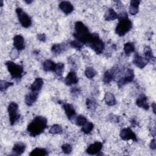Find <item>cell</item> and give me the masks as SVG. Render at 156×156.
Listing matches in <instances>:
<instances>
[{"label":"cell","instance_id":"cell-5","mask_svg":"<svg viewBox=\"0 0 156 156\" xmlns=\"http://www.w3.org/2000/svg\"><path fill=\"white\" fill-rule=\"evenodd\" d=\"M5 65L12 78L16 79L21 78L24 69L21 65H17L11 61L7 62Z\"/></svg>","mask_w":156,"mask_h":156},{"label":"cell","instance_id":"cell-41","mask_svg":"<svg viewBox=\"0 0 156 156\" xmlns=\"http://www.w3.org/2000/svg\"><path fill=\"white\" fill-rule=\"evenodd\" d=\"M152 109H153V112L154 113H155V104L154 102L152 104Z\"/></svg>","mask_w":156,"mask_h":156},{"label":"cell","instance_id":"cell-19","mask_svg":"<svg viewBox=\"0 0 156 156\" xmlns=\"http://www.w3.org/2000/svg\"><path fill=\"white\" fill-rule=\"evenodd\" d=\"M43 85V80L41 78L37 77L35 79L34 82L32 83L30 86L31 91H36L38 92L40 91Z\"/></svg>","mask_w":156,"mask_h":156},{"label":"cell","instance_id":"cell-30","mask_svg":"<svg viewBox=\"0 0 156 156\" xmlns=\"http://www.w3.org/2000/svg\"><path fill=\"white\" fill-rule=\"evenodd\" d=\"M62 128L58 124L53 125L49 129V133L51 134H58L62 133Z\"/></svg>","mask_w":156,"mask_h":156},{"label":"cell","instance_id":"cell-35","mask_svg":"<svg viewBox=\"0 0 156 156\" xmlns=\"http://www.w3.org/2000/svg\"><path fill=\"white\" fill-rule=\"evenodd\" d=\"M70 45L72 48H76L77 49H79V50H80L82 47H83V44L80 42L78 40H73L70 42Z\"/></svg>","mask_w":156,"mask_h":156},{"label":"cell","instance_id":"cell-11","mask_svg":"<svg viewBox=\"0 0 156 156\" xmlns=\"http://www.w3.org/2000/svg\"><path fill=\"white\" fill-rule=\"evenodd\" d=\"M58 6L60 9L66 15H68L71 13L74 10V7L73 4L70 2L66 1H63L60 2Z\"/></svg>","mask_w":156,"mask_h":156},{"label":"cell","instance_id":"cell-9","mask_svg":"<svg viewBox=\"0 0 156 156\" xmlns=\"http://www.w3.org/2000/svg\"><path fill=\"white\" fill-rule=\"evenodd\" d=\"M120 137L122 140L125 141L132 140L133 141H137V138L136 135L134 132L129 127L122 129L119 133Z\"/></svg>","mask_w":156,"mask_h":156},{"label":"cell","instance_id":"cell-8","mask_svg":"<svg viewBox=\"0 0 156 156\" xmlns=\"http://www.w3.org/2000/svg\"><path fill=\"white\" fill-rule=\"evenodd\" d=\"M134 79V73L133 69L128 68L125 73V75L124 77H121L117 82L118 86L119 88H121L126 83H130L133 81Z\"/></svg>","mask_w":156,"mask_h":156},{"label":"cell","instance_id":"cell-17","mask_svg":"<svg viewBox=\"0 0 156 156\" xmlns=\"http://www.w3.org/2000/svg\"><path fill=\"white\" fill-rule=\"evenodd\" d=\"M38 93L36 91H31L25 97V102L28 106H31L37 99Z\"/></svg>","mask_w":156,"mask_h":156},{"label":"cell","instance_id":"cell-2","mask_svg":"<svg viewBox=\"0 0 156 156\" xmlns=\"http://www.w3.org/2000/svg\"><path fill=\"white\" fill-rule=\"evenodd\" d=\"M119 22L116 27L115 32L120 37L125 35L132 28V23L129 19L127 14L125 12L118 15Z\"/></svg>","mask_w":156,"mask_h":156},{"label":"cell","instance_id":"cell-23","mask_svg":"<svg viewBox=\"0 0 156 156\" xmlns=\"http://www.w3.org/2000/svg\"><path fill=\"white\" fill-rule=\"evenodd\" d=\"M104 101L107 105L113 106L116 104V99L114 95L110 92H107L104 96Z\"/></svg>","mask_w":156,"mask_h":156},{"label":"cell","instance_id":"cell-38","mask_svg":"<svg viewBox=\"0 0 156 156\" xmlns=\"http://www.w3.org/2000/svg\"><path fill=\"white\" fill-rule=\"evenodd\" d=\"M18 50H17L16 49H13L11 51L10 55L12 59H16L18 57Z\"/></svg>","mask_w":156,"mask_h":156},{"label":"cell","instance_id":"cell-28","mask_svg":"<svg viewBox=\"0 0 156 156\" xmlns=\"http://www.w3.org/2000/svg\"><path fill=\"white\" fill-rule=\"evenodd\" d=\"M93 127H94V125L92 122H87L84 125L82 126L81 130L83 133L88 134L91 132V130L93 129Z\"/></svg>","mask_w":156,"mask_h":156},{"label":"cell","instance_id":"cell-36","mask_svg":"<svg viewBox=\"0 0 156 156\" xmlns=\"http://www.w3.org/2000/svg\"><path fill=\"white\" fill-rule=\"evenodd\" d=\"M86 104L87 106V108L88 109H91V110H94L96 108L97 104L96 103V102L92 99H87V101H86Z\"/></svg>","mask_w":156,"mask_h":156},{"label":"cell","instance_id":"cell-13","mask_svg":"<svg viewBox=\"0 0 156 156\" xmlns=\"http://www.w3.org/2000/svg\"><path fill=\"white\" fill-rule=\"evenodd\" d=\"M79 81V79L74 71H70L65 79V83L66 85L70 86L73 84H76Z\"/></svg>","mask_w":156,"mask_h":156},{"label":"cell","instance_id":"cell-26","mask_svg":"<svg viewBox=\"0 0 156 156\" xmlns=\"http://www.w3.org/2000/svg\"><path fill=\"white\" fill-rule=\"evenodd\" d=\"M144 56H145V58L147 60V62L149 61H152V60H154V57L152 51V49L149 46H146L144 48Z\"/></svg>","mask_w":156,"mask_h":156},{"label":"cell","instance_id":"cell-42","mask_svg":"<svg viewBox=\"0 0 156 156\" xmlns=\"http://www.w3.org/2000/svg\"><path fill=\"white\" fill-rule=\"evenodd\" d=\"M32 1H25V2H26V3H27V4H30V3H31Z\"/></svg>","mask_w":156,"mask_h":156},{"label":"cell","instance_id":"cell-31","mask_svg":"<svg viewBox=\"0 0 156 156\" xmlns=\"http://www.w3.org/2000/svg\"><path fill=\"white\" fill-rule=\"evenodd\" d=\"M63 50V46L60 43H56L52 45L51 48V51L54 54H59L62 52Z\"/></svg>","mask_w":156,"mask_h":156},{"label":"cell","instance_id":"cell-4","mask_svg":"<svg viewBox=\"0 0 156 156\" xmlns=\"http://www.w3.org/2000/svg\"><path fill=\"white\" fill-rule=\"evenodd\" d=\"M86 45L90 46L96 54H101L104 49V43L97 34H91Z\"/></svg>","mask_w":156,"mask_h":156},{"label":"cell","instance_id":"cell-14","mask_svg":"<svg viewBox=\"0 0 156 156\" xmlns=\"http://www.w3.org/2000/svg\"><path fill=\"white\" fill-rule=\"evenodd\" d=\"M134 65L138 67L139 68H143L147 64V61L145 58H143L141 55H140L138 54H135L133 61Z\"/></svg>","mask_w":156,"mask_h":156},{"label":"cell","instance_id":"cell-3","mask_svg":"<svg viewBox=\"0 0 156 156\" xmlns=\"http://www.w3.org/2000/svg\"><path fill=\"white\" fill-rule=\"evenodd\" d=\"M74 29V37L82 44H86L91 34L90 33L88 27L82 22L77 21L75 23Z\"/></svg>","mask_w":156,"mask_h":156},{"label":"cell","instance_id":"cell-22","mask_svg":"<svg viewBox=\"0 0 156 156\" xmlns=\"http://www.w3.org/2000/svg\"><path fill=\"white\" fill-rule=\"evenodd\" d=\"M56 63L51 60H46L43 63V68L45 71H54Z\"/></svg>","mask_w":156,"mask_h":156},{"label":"cell","instance_id":"cell-24","mask_svg":"<svg viewBox=\"0 0 156 156\" xmlns=\"http://www.w3.org/2000/svg\"><path fill=\"white\" fill-rule=\"evenodd\" d=\"M115 73V71L112 69L105 71L103 76V82L105 83H109L114 78Z\"/></svg>","mask_w":156,"mask_h":156},{"label":"cell","instance_id":"cell-20","mask_svg":"<svg viewBox=\"0 0 156 156\" xmlns=\"http://www.w3.org/2000/svg\"><path fill=\"white\" fill-rule=\"evenodd\" d=\"M140 3V1L138 0H132L130 1V7H129V12L131 15H135L138 12Z\"/></svg>","mask_w":156,"mask_h":156},{"label":"cell","instance_id":"cell-16","mask_svg":"<svg viewBox=\"0 0 156 156\" xmlns=\"http://www.w3.org/2000/svg\"><path fill=\"white\" fill-rule=\"evenodd\" d=\"M63 107L68 119H71L75 116L76 111L72 105L68 103H64L63 105Z\"/></svg>","mask_w":156,"mask_h":156},{"label":"cell","instance_id":"cell-32","mask_svg":"<svg viewBox=\"0 0 156 156\" xmlns=\"http://www.w3.org/2000/svg\"><path fill=\"white\" fill-rule=\"evenodd\" d=\"M63 70H64V64L62 63H58L56 64L54 72L58 76H62Z\"/></svg>","mask_w":156,"mask_h":156},{"label":"cell","instance_id":"cell-34","mask_svg":"<svg viewBox=\"0 0 156 156\" xmlns=\"http://www.w3.org/2000/svg\"><path fill=\"white\" fill-rule=\"evenodd\" d=\"M87 122V118L84 116H82V115L78 116L76 119V124L79 126H82Z\"/></svg>","mask_w":156,"mask_h":156},{"label":"cell","instance_id":"cell-21","mask_svg":"<svg viewBox=\"0 0 156 156\" xmlns=\"http://www.w3.org/2000/svg\"><path fill=\"white\" fill-rule=\"evenodd\" d=\"M118 15L113 9H108L104 15V18L107 21H112L117 19Z\"/></svg>","mask_w":156,"mask_h":156},{"label":"cell","instance_id":"cell-6","mask_svg":"<svg viewBox=\"0 0 156 156\" xmlns=\"http://www.w3.org/2000/svg\"><path fill=\"white\" fill-rule=\"evenodd\" d=\"M18 105L16 102H12L8 106V112L9 116L10 123L12 126L15 124L16 121L20 118V114L18 113Z\"/></svg>","mask_w":156,"mask_h":156},{"label":"cell","instance_id":"cell-43","mask_svg":"<svg viewBox=\"0 0 156 156\" xmlns=\"http://www.w3.org/2000/svg\"><path fill=\"white\" fill-rule=\"evenodd\" d=\"M0 2H1V6H2V5H3V2H2V1H0Z\"/></svg>","mask_w":156,"mask_h":156},{"label":"cell","instance_id":"cell-25","mask_svg":"<svg viewBox=\"0 0 156 156\" xmlns=\"http://www.w3.org/2000/svg\"><path fill=\"white\" fill-rule=\"evenodd\" d=\"M48 154L47 151L44 148L37 147L32 151L29 154L30 156H45Z\"/></svg>","mask_w":156,"mask_h":156},{"label":"cell","instance_id":"cell-12","mask_svg":"<svg viewBox=\"0 0 156 156\" xmlns=\"http://www.w3.org/2000/svg\"><path fill=\"white\" fill-rule=\"evenodd\" d=\"M13 45L15 49L21 51L24 49L25 44L24 38L20 35H16L13 38Z\"/></svg>","mask_w":156,"mask_h":156},{"label":"cell","instance_id":"cell-29","mask_svg":"<svg viewBox=\"0 0 156 156\" xmlns=\"http://www.w3.org/2000/svg\"><path fill=\"white\" fill-rule=\"evenodd\" d=\"M85 75L88 79H92L96 75V71L92 67H88L85 71Z\"/></svg>","mask_w":156,"mask_h":156},{"label":"cell","instance_id":"cell-37","mask_svg":"<svg viewBox=\"0 0 156 156\" xmlns=\"http://www.w3.org/2000/svg\"><path fill=\"white\" fill-rule=\"evenodd\" d=\"M62 150L65 154H70L72 151V146L69 144H64L62 146Z\"/></svg>","mask_w":156,"mask_h":156},{"label":"cell","instance_id":"cell-18","mask_svg":"<svg viewBox=\"0 0 156 156\" xmlns=\"http://www.w3.org/2000/svg\"><path fill=\"white\" fill-rule=\"evenodd\" d=\"M26 149V145L22 142H18L14 144L12 151L15 155H21Z\"/></svg>","mask_w":156,"mask_h":156},{"label":"cell","instance_id":"cell-15","mask_svg":"<svg viewBox=\"0 0 156 156\" xmlns=\"http://www.w3.org/2000/svg\"><path fill=\"white\" fill-rule=\"evenodd\" d=\"M136 104L140 108L144 110L149 109V104L147 102V97L144 94H141L136 101Z\"/></svg>","mask_w":156,"mask_h":156},{"label":"cell","instance_id":"cell-1","mask_svg":"<svg viewBox=\"0 0 156 156\" xmlns=\"http://www.w3.org/2000/svg\"><path fill=\"white\" fill-rule=\"evenodd\" d=\"M47 127V119L41 116H36L27 126V132L31 136L41 134Z\"/></svg>","mask_w":156,"mask_h":156},{"label":"cell","instance_id":"cell-7","mask_svg":"<svg viewBox=\"0 0 156 156\" xmlns=\"http://www.w3.org/2000/svg\"><path fill=\"white\" fill-rule=\"evenodd\" d=\"M16 12L18 18V20L23 27L27 28L30 26L32 24V20L30 17L21 8H17L16 9Z\"/></svg>","mask_w":156,"mask_h":156},{"label":"cell","instance_id":"cell-39","mask_svg":"<svg viewBox=\"0 0 156 156\" xmlns=\"http://www.w3.org/2000/svg\"><path fill=\"white\" fill-rule=\"evenodd\" d=\"M37 38L40 41H44L46 40V35L44 34H38L37 35Z\"/></svg>","mask_w":156,"mask_h":156},{"label":"cell","instance_id":"cell-27","mask_svg":"<svg viewBox=\"0 0 156 156\" xmlns=\"http://www.w3.org/2000/svg\"><path fill=\"white\" fill-rule=\"evenodd\" d=\"M124 51L127 55H129L130 54L133 52L135 51L134 44L130 42L126 43L124 46Z\"/></svg>","mask_w":156,"mask_h":156},{"label":"cell","instance_id":"cell-10","mask_svg":"<svg viewBox=\"0 0 156 156\" xmlns=\"http://www.w3.org/2000/svg\"><path fill=\"white\" fill-rule=\"evenodd\" d=\"M102 146H103V144L101 142L96 141L90 144L87 149L86 152L90 155H95L101 151Z\"/></svg>","mask_w":156,"mask_h":156},{"label":"cell","instance_id":"cell-33","mask_svg":"<svg viewBox=\"0 0 156 156\" xmlns=\"http://www.w3.org/2000/svg\"><path fill=\"white\" fill-rule=\"evenodd\" d=\"M13 85V83L12 82H9L6 80H1L0 81V90L1 91H4L9 87L12 86Z\"/></svg>","mask_w":156,"mask_h":156},{"label":"cell","instance_id":"cell-40","mask_svg":"<svg viewBox=\"0 0 156 156\" xmlns=\"http://www.w3.org/2000/svg\"><path fill=\"white\" fill-rule=\"evenodd\" d=\"M150 147L153 149L155 150L156 148V143H155V140L154 138L151 140V144H150Z\"/></svg>","mask_w":156,"mask_h":156}]
</instances>
